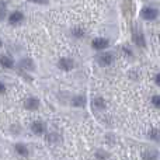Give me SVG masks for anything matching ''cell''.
Here are the masks:
<instances>
[{
	"label": "cell",
	"mask_w": 160,
	"mask_h": 160,
	"mask_svg": "<svg viewBox=\"0 0 160 160\" xmlns=\"http://www.w3.org/2000/svg\"><path fill=\"white\" fill-rule=\"evenodd\" d=\"M20 66L22 68V69L25 70H34L35 69V65H34V61L32 59H21V62H20Z\"/></svg>",
	"instance_id": "4fadbf2b"
},
{
	"label": "cell",
	"mask_w": 160,
	"mask_h": 160,
	"mask_svg": "<svg viewBox=\"0 0 160 160\" xmlns=\"http://www.w3.org/2000/svg\"><path fill=\"white\" fill-rule=\"evenodd\" d=\"M4 91H6V86H4V83L0 82V94H3Z\"/></svg>",
	"instance_id": "44dd1931"
},
{
	"label": "cell",
	"mask_w": 160,
	"mask_h": 160,
	"mask_svg": "<svg viewBox=\"0 0 160 160\" xmlns=\"http://www.w3.org/2000/svg\"><path fill=\"white\" fill-rule=\"evenodd\" d=\"M6 16H7V4L6 2H0V21H3Z\"/></svg>",
	"instance_id": "2e32d148"
},
{
	"label": "cell",
	"mask_w": 160,
	"mask_h": 160,
	"mask_svg": "<svg viewBox=\"0 0 160 160\" xmlns=\"http://www.w3.org/2000/svg\"><path fill=\"white\" fill-rule=\"evenodd\" d=\"M72 34H73L75 38H82V37L84 35V30H83L82 27H76V28L72 30Z\"/></svg>",
	"instance_id": "ac0fdd59"
},
{
	"label": "cell",
	"mask_w": 160,
	"mask_h": 160,
	"mask_svg": "<svg viewBox=\"0 0 160 160\" xmlns=\"http://www.w3.org/2000/svg\"><path fill=\"white\" fill-rule=\"evenodd\" d=\"M158 16H159V11L153 6H146V7H143L141 10V17L143 20H146V21H153V20L158 18Z\"/></svg>",
	"instance_id": "7a4b0ae2"
},
{
	"label": "cell",
	"mask_w": 160,
	"mask_h": 160,
	"mask_svg": "<svg viewBox=\"0 0 160 160\" xmlns=\"http://www.w3.org/2000/svg\"><path fill=\"white\" fill-rule=\"evenodd\" d=\"M93 107L96 108L97 111H102L107 107V102H105V100L102 98V97H96V98L93 100Z\"/></svg>",
	"instance_id": "8fae6325"
},
{
	"label": "cell",
	"mask_w": 160,
	"mask_h": 160,
	"mask_svg": "<svg viewBox=\"0 0 160 160\" xmlns=\"http://www.w3.org/2000/svg\"><path fill=\"white\" fill-rule=\"evenodd\" d=\"M30 129L34 135H44L45 133V124L42 121H39V119H35V121L31 122Z\"/></svg>",
	"instance_id": "277c9868"
},
{
	"label": "cell",
	"mask_w": 160,
	"mask_h": 160,
	"mask_svg": "<svg viewBox=\"0 0 160 160\" xmlns=\"http://www.w3.org/2000/svg\"><path fill=\"white\" fill-rule=\"evenodd\" d=\"M142 159L143 160H158L159 159V152L156 149L145 150V152L142 153Z\"/></svg>",
	"instance_id": "30bf717a"
},
{
	"label": "cell",
	"mask_w": 160,
	"mask_h": 160,
	"mask_svg": "<svg viewBox=\"0 0 160 160\" xmlns=\"http://www.w3.org/2000/svg\"><path fill=\"white\" fill-rule=\"evenodd\" d=\"M152 104L155 108H160V96L159 94H155V96L152 97Z\"/></svg>",
	"instance_id": "d6986e66"
},
{
	"label": "cell",
	"mask_w": 160,
	"mask_h": 160,
	"mask_svg": "<svg viewBox=\"0 0 160 160\" xmlns=\"http://www.w3.org/2000/svg\"><path fill=\"white\" fill-rule=\"evenodd\" d=\"M0 65H2L4 69H11L14 66V61L7 55H3L0 56Z\"/></svg>",
	"instance_id": "7c38bea8"
},
{
	"label": "cell",
	"mask_w": 160,
	"mask_h": 160,
	"mask_svg": "<svg viewBox=\"0 0 160 160\" xmlns=\"http://www.w3.org/2000/svg\"><path fill=\"white\" fill-rule=\"evenodd\" d=\"M24 21V14L21 11H13V13L8 16V22L11 25H17V24H21Z\"/></svg>",
	"instance_id": "52a82bcc"
},
{
	"label": "cell",
	"mask_w": 160,
	"mask_h": 160,
	"mask_svg": "<svg viewBox=\"0 0 160 160\" xmlns=\"http://www.w3.org/2000/svg\"><path fill=\"white\" fill-rule=\"evenodd\" d=\"M58 68L63 72H70V70L75 68V62L70 58H61L58 62Z\"/></svg>",
	"instance_id": "5b68a950"
},
{
	"label": "cell",
	"mask_w": 160,
	"mask_h": 160,
	"mask_svg": "<svg viewBox=\"0 0 160 160\" xmlns=\"http://www.w3.org/2000/svg\"><path fill=\"white\" fill-rule=\"evenodd\" d=\"M14 150H16V153L18 156H21V158H27V156L30 155V150H28L27 145L22 143V142H17V143L14 145Z\"/></svg>",
	"instance_id": "ba28073f"
},
{
	"label": "cell",
	"mask_w": 160,
	"mask_h": 160,
	"mask_svg": "<svg viewBox=\"0 0 160 160\" xmlns=\"http://www.w3.org/2000/svg\"><path fill=\"white\" fill-rule=\"evenodd\" d=\"M146 136L150 139V141H158L159 139V129L158 128H150V129L148 131Z\"/></svg>",
	"instance_id": "9a60e30c"
},
{
	"label": "cell",
	"mask_w": 160,
	"mask_h": 160,
	"mask_svg": "<svg viewBox=\"0 0 160 160\" xmlns=\"http://www.w3.org/2000/svg\"><path fill=\"white\" fill-rule=\"evenodd\" d=\"M91 47L96 51H104L110 47V41L107 38H104V37H97V38H94L91 41Z\"/></svg>",
	"instance_id": "3957f363"
},
{
	"label": "cell",
	"mask_w": 160,
	"mask_h": 160,
	"mask_svg": "<svg viewBox=\"0 0 160 160\" xmlns=\"http://www.w3.org/2000/svg\"><path fill=\"white\" fill-rule=\"evenodd\" d=\"M86 102H87V100H86V97L82 96V94H79V96H75L72 100H70V104H72L73 107H76V108L84 107Z\"/></svg>",
	"instance_id": "9c48e42d"
},
{
	"label": "cell",
	"mask_w": 160,
	"mask_h": 160,
	"mask_svg": "<svg viewBox=\"0 0 160 160\" xmlns=\"http://www.w3.org/2000/svg\"><path fill=\"white\" fill-rule=\"evenodd\" d=\"M31 2L37 3V4H47V3H48V0H31Z\"/></svg>",
	"instance_id": "ffe728a7"
},
{
	"label": "cell",
	"mask_w": 160,
	"mask_h": 160,
	"mask_svg": "<svg viewBox=\"0 0 160 160\" xmlns=\"http://www.w3.org/2000/svg\"><path fill=\"white\" fill-rule=\"evenodd\" d=\"M24 108L28 110V111H37L39 108V100L34 96L27 97L25 101H24Z\"/></svg>",
	"instance_id": "8992f818"
},
{
	"label": "cell",
	"mask_w": 160,
	"mask_h": 160,
	"mask_svg": "<svg viewBox=\"0 0 160 160\" xmlns=\"http://www.w3.org/2000/svg\"><path fill=\"white\" fill-rule=\"evenodd\" d=\"M114 61H115V56H114V53L110 52V51H104V52H101L97 56V63L102 68L110 66Z\"/></svg>",
	"instance_id": "6da1fadb"
},
{
	"label": "cell",
	"mask_w": 160,
	"mask_h": 160,
	"mask_svg": "<svg viewBox=\"0 0 160 160\" xmlns=\"http://www.w3.org/2000/svg\"><path fill=\"white\" fill-rule=\"evenodd\" d=\"M133 41H135V44L138 45V47H145V38H143V35L142 34H135L133 35Z\"/></svg>",
	"instance_id": "e0dca14e"
},
{
	"label": "cell",
	"mask_w": 160,
	"mask_h": 160,
	"mask_svg": "<svg viewBox=\"0 0 160 160\" xmlns=\"http://www.w3.org/2000/svg\"><path fill=\"white\" fill-rule=\"evenodd\" d=\"M45 139H47V142H49V143H59V141H61L59 133H56V132H49L45 136Z\"/></svg>",
	"instance_id": "5bb4252c"
},
{
	"label": "cell",
	"mask_w": 160,
	"mask_h": 160,
	"mask_svg": "<svg viewBox=\"0 0 160 160\" xmlns=\"http://www.w3.org/2000/svg\"><path fill=\"white\" fill-rule=\"evenodd\" d=\"M155 83H156V84H160V75H159V73H158V75H155Z\"/></svg>",
	"instance_id": "7402d4cb"
}]
</instances>
